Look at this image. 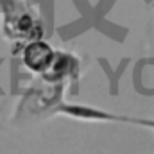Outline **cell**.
<instances>
[{"label": "cell", "instance_id": "obj_1", "mask_svg": "<svg viewBox=\"0 0 154 154\" xmlns=\"http://www.w3.org/2000/svg\"><path fill=\"white\" fill-rule=\"evenodd\" d=\"M56 54L45 41H32L23 52V63L32 72H47L54 61Z\"/></svg>", "mask_w": 154, "mask_h": 154}]
</instances>
